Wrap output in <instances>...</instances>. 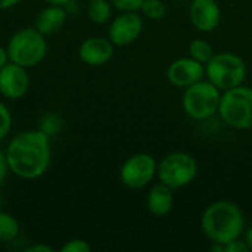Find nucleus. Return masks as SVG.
<instances>
[{
    "mask_svg": "<svg viewBox=\"0 0 252 252\" xmlns=\"http://www.w3.org/2000/svg\"><path fill=\"white\" fill-rule=\"evenodd\" d=\"M25 252H53V248L46 244H35V245L28 247Z\"/></svg>",
    "mask_w": 252,
    "mask_h": 252,
    "instance_id": "26",
    "label": "nucleus"
},
{
    "mask_svg": "<svg viewBox=\"0 0 252 252\" xmlns=\"http://www.w3.org/2000/svg\"><path fill=\"white\" fill-rule=\"evenodd\" d=\"M49 4H56V6H65L69 0H46Z\"/></svg>",
    "mask_w": 252,
    "mask_h": 252,
    "instance_id": "30",
    "label": "nucleus"
},
{
    "mask_svg": "<svg viewBox=\"0 0 252 252\" xmlns=\"http://www.w3.org/2000/svg\"><path fill=\"white\" fill-rule=\"evenodd\" d=\"M140 12L143 16L152 21H159L165 16L167 13V6L161 0H143Z\"/></svg>",
    "mask_w": 252,
    "mask_h": 252,
    "instance_id": "19",
    "label": "nucleus"
},
{
    "mask_svg": "<svg viewBox=\"0 0 252 252\" xmlns=\"http://www.w3.org/2000/svg\"><path fill=\"white\" fill-rule=\"evenodd\" d=\"M9 62V56H7V50L4 47L0 46V69Z\"/></svg>",
    "mask_w": 252,
    "mask_h": 252,
    "instance_id": "28",
    "label": "nucleus"
},
{
    "mask_svg": "<svg viewBox=\"0 0 252 252\" xmlns=\"http://www.w3.org/2000/svg\"><path fill=\"white\" fill-rule=\"evenodd\" d=\"M143 30V18L137 12H123L109 25L108 38L114 46H128L139 38Z\"/></svg>",
    "mask_w": 252,
    "mask_h": 252,
    "instance_id": "9",
    "label": "nucleus"
},
{
    "mask_svg": "<svg viewBox=\"0 0 252 252\" xmlns=\"http://www.w3.org/2000/svg\"><path fill=\"white\" fill-rule=\"evenodd\" d=\"M111 3L121 12H137L140 10L143 0H111Z\"/></svg>",
    "mask_w": 252,
    "mask_h": 252,
    "instance_id": "23",
    "label": "nucleus"
},
{
    "mask_svg": "<svg viewBox=\"0 0 252 252\" xmlns=\"http://www.w3.org/2000/svg\"><path fill=\"white\" fill-rule=\"evenodd\" d=\"M219 114L221 120L238 130H252V89L238 86L221 94Z\"/></svg>",
    "mask_w": 252,
    "mask_h": 252,
    "instance_id": "5",
    "label": "nucleus"
},
{
    "mask_svg": "<svg viewBox=\"0 0 252 252\" xmlns=\"http://www.w3.org/2000/svg\"><path fill=\"white\" fill-rule=\"evenodd\" d=\"M189 18L193 27L202 32L214 31L221 21V10L217 0H192Z\"/></svg>",
    "mask_w": 252,
    "mask_h": 252,
    "instance_id": "12",
    "label": "nucleus"
},
{
    "mask_svg": "<svg viewBox=\"0 0 252 252\" xmlns=\"http://www.w3.org/2000/svg\"><path fill=\"white\" fill-rule=\"evenodd\" d=\"M9 61L24 68L38 65L47 53L44 35L37 28H22L16 31L7 43Z\"/></svg>",
    "mask_w": 252,
    "mask_h": 252,
    "instance_id": "3",
    "label": "nucleus"
},
{
    "mask_svg": "<svg viewBox=\"0 0 252 252\" xmlns=\"http://www.w3.org/2000/svg\"><path fill=\"white\" fill-rule=\"evenodd\" d=\"M205 75V65L193 58H179L173 61L167 69L168 81L176 87H189L201 81Z\"/></svg>",
    "mask_w": 252,
    "mask_h": 252,
    "instance_id": "11",
    "label": "nucleus"
},
{
    "mask_svg": "<svg viewBox=\"0 0 252 252\" xmlns=\"http://www.w3.org/2000/svg\"><path fill=\"white\" fill-rule=\"evenodd\" d=\"M19 235V223L7 213H0V242H10Z\"/></svg>",
    "mask_w": 252,
    "mask_h": 252,
    "instance_id": "18",
    "label": "nucleus"
},
{
    "mask_svg": "<svg viewBox=\"0 0 252 252\" xmlns=\"http://www.w3.org/2000/svg\"><path fill=\"white\" fill-rule=\"evenodd\" d=\"M30 87V77L27 72V68L7 62L0 69V93L1 96L16 100L25 96Z\"/></svg>",
    "mask_w": 252,
    "mask_h": 252,
    "instance_id": "10",
    "label": "nucleus"
},
{
    "mask_svg": "<svg viewBox=\"0 0 252 252\" xmlns=\"http://www.w3.org/2000/svg\"><path fill=\"white\" fill-rule=\"evenodd\" d=\"M188 50H189V56L193 58L195 61L201 62L202 65H207L211 61V58L216 55L213 46L208 41L202 40V38L192 40L189 43V49Z\"/></svg>",
    "mask_w": 252,
    "mask_h": 252,
    "instance_id": "17",
    "label": "nucleus"
},
{
    "mask_svg": "<svg viewBox=\"0 0 252 252\" xmlns=\"http://www.w3.org/2000/svg\"><path fill=\"white\" fill-rule=\"evenodd\" d=\"M250 248L247 245V242H241L239 239H235L229 244L224 245V252H248Z\"/></svg>",
    "mask_w": 252,
    "mask_h": 252,
    "instance_id": "24",
    "label": "nucleus"
},
{
    "mask_svg": "<svg viewBox=\"0 0 252 252\" xmlns=\"http://www.w3.org/2000/svg\"><path fill=\"white\" fill-rule=\"evenodd\" d=\"M7 171H9V167H7V161H6V154L0 149V186L4 182Z\"/></svg>",
    "mask_w": 252,
    "mask_h": 252,
    "instance_id": "25",
    "label": "nucleus"
},
{
    "mask_svg": "<svg viewBox=\"0 0 252 252\" xmlns=\"http://www.w3.org/2000/svg\"><path fill=\"white\" fill-rule=\"evenodd\" d=\"M9 171L24 180L41 177L52 161L50 136L38 130H27L16 134L6 149Z\"/></svg>",
    "mask_w": 252,
    "mask_h": 252,
    "instance_id": "1",
    "label": "nucleus"
},
{
    "mask_svg": "<svg viewBox=\"0 0 252 252\" xmlns=\"http://www.w3.org/2000/svg\"><path fill=\"white\" fill-rule=\"evenodd\" d=\"M87 15L94 24H105L111 19L112 7L108 0H89Z\"/></svg>",
    "mask_w": 252,
    "mask_h": 252,
    "instance_id": "16",
    "label": "nucleus"
},
{
    "mask_svg": "<svg viewBox=\"0 0 252 252\" xmlns=\"http://www.w3.org/2000/svg\"><path fill=\"white\" fill-rule=\"evenodd\" d=\"M157 171L158 164L152 155L134 154L121 165L120 179L128 189H142L152 182Z\"/></svg>",
    "mask_w": 252,
    "mask_h": 252,
    "instance_id": "8",
    "label": "nucleus"
},
{
    "mask_svg": "<svg viewBox=\"0 0 252 252\" xmlns=\"http://www.w3.org/2000/svg\"><path fill=\"white\" fill-rule=\"evenodd\" d=\"M220 99V89L208 80H201L186 87L183 94V108L192 120H207L219 112Z\"/></svg>",
    "mask_w": 252,
    "mask_h": 252,
    "instance_id": "6",
    "label": "nucleus"
},
{
    "mask_svg": "<svg viewBox=\"0 0 252 252\" xmlns=\"http://www.w3.org/2000/svg\"><path fill=\"white\" fill-rule=\"evenodd\" d=\"M66 16H68V12H66L65 6L50 4L37 15L35 28L43 35H52L63 27Z\"/></svg>",
    "mask_w": 252,
    "mask_h": 252,
    "instance_id": "14",
    "label": "nucleus"
},
{
    "mask_svg": "<svg viewBox=\"0 0 252 252\" xmlns=\"http://www.w3.org/2000/svg\"><path fill=\"white\" fill-rule=\"evenodd\" d=\"M114 55V44L109 38L103 37H89L86 38L80 49V59L90 66H100L106 63Z\"/></svg>",
    "mask_w": 252,
    "mask_h": 252,
    "instance_id": "13",
    "label": "nucleus"
},
{
    "mask_svg": "<svg viewBox=\"0 0 252 252\" xmlns=\"http://www.w3.org/2000/svg\"><path fill=\"white\" fill-rule=\"evenodd\" d=\"M157 174L161 183L174 190L185 188L195 180L198 174V164L195 158L186 152H173L161 159Z\"/></svg>",
    "mask_w": 252,
    "mask_h": 252,
    "instance_id": "7",
    "label": "nucleus"
},
{
    "mask_svg": "<svg viewBox=\"0 0 252 252\" xmlns=\"http://www.w3.org/2000/svg\"><path fill=\"white\" fill-rule=\"evenodd\" d=\"M245 242H247L250 251H252V227L251 229H248V232H247V235H245Z\"/></svg>",
    "mask_w": 252,
    "mask_h": 252,
    "instance_id": "29",
    "label": "nucleus"
},
{
    "mask_svg": "<svg viewBox=\"0 0 252 252\" xmlns=\"http://www.w3.org/2000/svg\"><path fill=\"white\" fill-rule=\"evenodd\" d=\"M59 128H61V120H59V117H56L55 114H47V115L43 117L40 130L44 131L47 136L55 134L56 131H59Z\"/></svg>",
    "mask_w": 252,
    "mask_h": 252,
    "instance_id": "21",
    "label": "nucleus"
},
{
    "mask_svg": "<svg viewBox=\"0 0 252 252\" xmlns=\"http://www.w3.org/2000/svg\"><path fill=\"white\" fill-rule=\"evenodd\" d=\"M12 128V115L4 103L0 102V140H3Z\"/></svg>",
    "mask_w": 252,
    "mask_h": 252,
    "instance_id": "20",
    "label": "nucleus"
},
{
    "mask_svg": "<svg viewBox=\"0 0 252 252\" xmlns=\"http://www.w3.org/2000/svg\"><path fill=\"white\" fill-rule=\"evenodd\" d=\"M92 251V247L83 241V239H71L68 241L62 248L61 252H90Z\"/></svg>",
    "mask_w": 252,
    "mask_h": 252,
    "instance_id": "22",
    "label": "nucleus"
},
{
    "mask_svg": "<svg viewBox=\"0 0 252 252\" xmlns=\"http://www.w3.org/2000/svg\"><path fill=\"white\" fill-rule=\"evenodd\" d=\"M21 0H0V10H6L13 7L15 4H18Z\"/></svg>",
    "mask_w": 252,
    "mask_h": 252,
    "instance_id": "27",
    "label": "nucleus"
},
{
    "mask_svg": "<svg viewBox=\"0 0 252 252\" xmlns=\"http://www.w3.org/2000/svg\"><path fill=\"white\" fill-rule=\"evenodd\" d=\"M173 205H174L173 189L164 183L155 185L146 196V207L149 213L157 217L167 216L173 210Z\"/></svg>",
    "mask_w": 252,
    "mask_h": 252,
    "instance_id": "15",
    "label": "nucleus"
},
{
    "mask_svg": "<svg viewBox=\"0 0 252 252\" xmlns=\"http://www.w3.org/2000/svg\"><path fill=\"white\" fill-rule=\"evenodd\" d=\"M205 75L217 89L226 92L244 83L247 77V63L236 53H216L205 65Z\"/></svg>",
    "mask_w": 252,
    "mask_h": 252,
    "instance_id": "4",
    "label": "nucleus"
},
{
    "mask_svg": "<svg viewBox=\"0 0 252 252\" xmlns=\"http://www.w3.org/2000/svg\"><path fill=\"white\" fill-rule=\"evenodd\" d=\"M244 227V214L241 208L230 201H216L210 204L201 217V229L204 235L213 244L223 247L239 239Z\"/></svg>",
    "mask_w": 252,
    "mask_h": 252,
    "instance_id": "2",
    "label": "nucleus"
}]
</instances>
